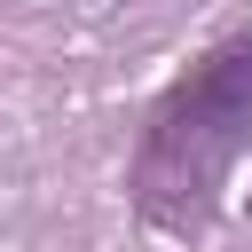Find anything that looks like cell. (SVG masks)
Masks as SVG:
<instances>
[{
    "mask_svg": "<svg viewBox=\"0 0 252 252\" xmlns=\"http://www.w3.org/2000/svg\"><path fill=\"white\" fill-rule=\"evenodd\" d=\"M244 158H252V32L197 55L142 118V150L126 181L134 213L165 236H205Z\"/></svg>",
    "mask_w": 252,
    "mask_h": 252,
    "instance_id": "obj_1",
    "label": "cell"
}]
</instances>
